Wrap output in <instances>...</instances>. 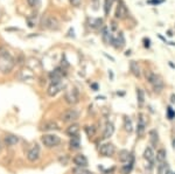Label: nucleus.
<instances>
[{
	"mask_svg": "<svg viewBox=\"0 0 175 174\" xmlns=\"http://www.w3.org/2000/svg\"><path fill=\"white\" fill-rule=\"evenodd\" d=\"M14 58L12 57L8 52L4 50L3 53H0V72L1 74H8L13 70L14 68Z\"/></svg>",
	"mask_w": 175,
	"mask_h": 174,
	"instance_id": "1",
	"label": "nucleus"
},
{
	"mask_svg": "<svg viewBox=\"0 0 175 174\" xmlns=\"http://www.w3.org/2000/svg\"><path fill=\"white\" fill-rule=\"evenodd\" d=\"M146 78H147V81L149 83L152 84L155 92H160L162 89H164V82H162V80L158 75H155L154 72L146 71Z\"/></svg>",
	"mask_w": 175,
	"mask_h": 174,
	"instance_id": "2",
	"label": "nucleus"
},
{
	"mask_svg": "<svg viewBox=\"0 0 175 174\" xmlns=\"http://www.w3.org/2000/svg\"><path fill=\"white\" fill-rule=\"evenodd\" d=\"M41 141L46 147L50 148V147L57 146L61 143V139H60V137L56 135V134H43L41 137Z\"/></svg>",
	"mask_w": 175,
	"mask_h": 174,
	"instance_id": "3",
	"label": "nucleus"
},
{
	"mask_svg": "<svg viewBox=\"0 0 175 174\" xmlns=\"http://www.w3.org/2000/svg\"><path fill=\"white\" fill-rule=\"evenodd\" d=\"M41 25H42V27L48 28V29H58L60 22H58V20H57L55 17L44 15V17L41 19Z\"/></svg>",
	"mask_w": 175,
	"mask_h": 174,
	"instance_id": "4",
	"label": "nucleus"
},
{
	"mask_svg": "<svg viewBox=\"0 0 175 174\" xmlns=\"http://www.w3.org/2000/svg\"><path fill=\"white\" fill-rule=\"evenodd\" d=\"M80 117V114L77 110L75 109H69V110H66L63 114L61 116V119L63 120L64 123H72L75 120H77Z\"/></svg>",
	"mask_w": 175,
	"mask_h": 174,
	"instance_id": "5",
	"label": "nucleus"
},
{
	"mask_svg": "<svg viewBox=\"0 0 175 174\" xmlns=\"http://www.w3.org/2000/svg\"><path fill=\"white\" fill-rule=\"evenodd\" d=\"M80 99V95L76 88H71L66 92V101L69 104H76Z\"/></svg>",
	"mask_w": 175,
	"mask_h": 174,
	"instance_id": "6",
	"label": "nucleus"
},
{
	"mask_svg": "<svg viewBox=\"0 0 175 174\" xmlns=\"http://www.w3.org/2000/svg\"><path fill=\"white\" fill-rule=\"evenodd\" d=\"M116 152V147L113 144L111 143H106V144H103L99 148V153H101L103 157H112Z\"/></svg>",
	"mask_w": 175,
	"mask_h": 174,
	"instance_id": "7",
	"label": "nucleus"
},
{
	"mask_svg": "<svg viewBox=\"0 0 175 174\" xmlns=\"http://www.w3.org/2000/svg\"><path fill=\"white\" fill-rule=\"evenodd\" d=\"M40 158V146L35 144L30 150L28 151L27 153V159L30 161V163H34V161H36L37 159Z\"/></svg>",
	"mask_w": 175,
	"mask_h": 174,
	"instance_id": "8",
	"label": "nucleus"
},
{
	"mask_svg": "<svg viewBox=\"0 0 175 174\" xmlns=\"http://www.w3.org/2000/svg\"><path fill=\"white\" fill-rule=\"evenodd\" d=\"M62 88H63V84H62V82H60V83H52L50 85H49L48 90H47V94H48V96L54 97V96H56L62 90Z\"/></svg>",
	"mask_w": 175,
	"mask_h": 174,
	"instance_id": "9",
	"label": "nucleus"
},
{
	"mask_svg": "<svg viewBox=\"0 0 175 174\" xmlns=\"http://www.w3.org/2000/svg\"><path fill=\"white\" fill-rule=\"evenodd\" d=\"M72 161H74V164L76 165L77 167H80V168L86 167L88 165H89V161H88V159H86V157L84 154H77V155H75L74 159H72Z\"/></svg>",
	"mask_w": 175,
	"mask_h": 174,
	"instance_id": "10",
	"label": "nucleus"
},
{
	"mask_svg": "<svg viewBox=\"0 0 175 174\" xmlns=\"http://www.w3.org/2000/svg\"><path fill=\"white\" fill-rule=\"evenodd\" d=\"M146 131V122L144 118V115L140 114L139 115V120H138V125H137V134L138 137H143L145 134Z\"/></svg>",
	"mask_w": 175,
	"mask_h": 174,
	"instance_id": "11",
	"label": "nucleus"
},
{
	"mask_svg": "<svg viewBox=\"0 0 175 174\" xmlns=\"http://www.w3.org/2000/svg\"><path fill=\"white\" fill-rule=\"evenodd\" d=\"M62 77H63V71L61 68H57L49 74V78H50L52 83H60Z\"/></svg>",
	"mask_w": 175,
	"mask_h": 174,
	"instance_id": "12",
	"label": "nucleus"
},
{
	"mask_svg": "<svg viewBox=\"0 0 175 174\" xmlns=\"http://www.w3.org/2000/svg\"><path fill=\"white\" fill-rule=\"evenodd\" d=\"M144 158L148 161V164L153 166L154 165V161H155V154L153 152V150L151 147H146L145 148V152H144Z\"/></svg>",
	"mask_w": 175,
	"mask_h": 174,
	"instance_id": "13",
	"label": "nucleus"
},
{
	"mask_svg": "<svg viewBox=\"0 0 175 174\" xmlns=\"http://www.w3.org/2000/svg\"><path fill=\"white\" fill-rule=\"evenodd\" d=\"M19 78L21 81H28V80H33L34 78V74L30 69H22L19 72Z\"/></svg>",
	"mask_w": 175,
	"mask_h": 174,
	"instance_id": "14",
	"label": "nucleus"
},
{
	"mask_svg": "<svg viewBox=\"0 0 175 174\" xmlns=\"http://www.w3.org/2000/svg\"><path fill=\"white\" fill-rule=\"evenodd\" d=\"M27 67H28V69H30L32 71H33V70L36 71V70H40V69H41V63H40L39 60H36V58L32 57V58H29L28 62H27Z\"/></svg>",
	"mask_w": 175,
	"mask_h": 174,
	"instance_id": "15",
	"label": "nucleus"
},
{
	"mask_svg": "<svg viewBox=\"0 0 175 174\" xmlns=\"http://www.w3.org/2000/svg\"><path fill=\"white\" fill-rule=\"evenodd\" d=\"M127 15V9L124 4H119L117 9H116V18L117 19H124Z\"/></svg>",
	"mask_w": 175,
	"mask_h": 174,
	"instance_id": "16",
	"label": "nucleus"
},
{
	"mask_svg": "<svg viewBox=\"0 0 175 174\" xmlns=\"http://www.w3.org/2000/svg\"><path fill=\"white\" fill-rule=\"evenodd\" d=\"M118 158H119V161H121V163H129V161H130L133 157H132V154H131L127 150H121V151L119 152Z\"/></svg>",
	"mask_w": 175,
	"mask_h": 174,
	"instance_id": "17",
	"label": "nucleus"
},
{
	"mask_svg": "<svg viewBox=\"0 0 175 174\" xmlns=\"http://www.w3.org/2000/svg\"><path fill=\"white\" fill-rule=\"evenodd\" d=\"M19 143V138L14 134H7L5 137V144L7 146H14Z\"/></svg>",
	"mask_w": 175,
	"mask_h": 174,
	"instance_id": "18",
	"label": "nucleus"
},
{
	"mask_svg": "<svg viewBox=\"0 0 175 174\" xmlns=\"http://www.w3.org/2000/svg\"><path fill=\"white\" fill-rule=\"evenodd\" d=\"M69 146L71 150H78L81 147V139L78 135H75V137H71L70 139V143H69Z\"/></svg>",
	"mask_w": 175,
	"mask_h": 174,
	"instance_id": "19",
	"label": "nucleus"
},
{
	"mask_svg": "<svg viewBox=\"0 0 175 174\" xmlns=\"http://www.w3.org/2000/svg\"><path fill=\"white\" fill-rule=\"evenodd\" d=\"M113 132H115V126H113V124H112V123H107L106 126H105V131H104V133H103V138H104V139L110 138V137L113 134Z\"/></svg>",
	"mask_w": 175,
	"mask_h": 174,
	"instance_id": "20",
	"label": "nucleus"
},
{
	"mask_svg": "<svg viewBox=\"0 0 175 174\" xmlns=\"http://www.w3.org/2000/svg\"><path fill=\"white\" fill-rule=\"evenodd\" d=\"M158 174H173L167 163H161L158 167Z\"/></svg>",
	"mask_w": 175,
	"mask_h": 174,
	"instance_id": "21",
	"label": "nucleus"
},
{
	"mask_svg": "<svg viewBox=\"0 0 175 174\" xmlns=\"http://www.w3.org/2000/svg\"><path fill=\"white\" fill-rule=\"evenodd\" d=\"M130 68H131L132 74H133V75H134L135 77H140V76H141V72H140L139 64L137 63L135 61H131V63H130Z\"/></svg>",
	"mask_w": 175,
	"mask_h": 174,
	"instance_id": "22",
	"label": "nucleus"
},
{
	"mask_svg": "<svg viewBox=\"0 0 175 174\" xmlns=\"http://www.w3.org/2000/svg\"><path fill=\"white\" fill-rule=\"evenodd\" d=\"M80 132V125L78 124H72L67 129V134L70 137H75V135H78Z\"/></svg>",
	"mask_w": 175,
	"mask_h": 174,
	"instance_id": "23",
	"label": "nucleus"
},
{
	"mask_svg": "<svg viewBox=\"0 0 175 174\" xmlns=\"http://www.w3.org/2000/svg\"><path fill=\"white\" fill-rule=\"evenodd\" d=\"M133 164H134V161H133V158L129 161V164L126 165H124L121 168H120V173L121 174H130L131 171L133 169Z\"/></svg>",
	"mask_w": 175,
	"mask_h": 174,
	"instance_id": "24",
	"label": "nucleus"
},
{
	"mask_svg": "<svg viewBox=\"0 0 175 174\" xmlns=\"http://www.w3.org/2000/svg\"><path fill=\"white\" fill-rule=\"evenodd\" d=\"M137 101H138L139 106H143L145 103V94L143 89H137Z\"/></svg>",
	"mask_w": 175,
	"mask_h": 174,
	"instance_id": "25",
	"label": "nucleus"
},
{
	"mask_svg": "<svg viewBox=\"0 0 175 174\" xmlns=\"http://www.w3.org/2000/svg\"><path fill=\"white\" fill-rule=\"evenodd\" d=\"M42 129L44 131H54V130H58V125L55 122H48L44 124Z\"/></svg>",
	"mask_w": 175,
	"mask_h": 174,
	"instance_id": "26",
	"label": "nucleus"
},
{
	"mask_svg": "<svg viewBox=\"0 0 175 174\" xmlns=\"http://www.w3.org/2000/svg\"><path fill=\"white\" fill-rule=\"evenodd\" d=\"M156 161L159 164H161V163H165L166 161V151L165 150H159L158 152H156Z\"/></svg>",
	"mask_w": 175,
	"mask_h": 174,
	"instance_id": "27",
	"label": "nucleus"
},
{
	"mask_svg": "<svg viewBox=\"0 0 175 174\" xmlns=\"http://www.w3.org/2000/svg\"><path fill=\"white\" fill-rule=\"evenodd\" d=\"M124 128L129 133H131L133 131V126H132V120L129 117H125L124 118Z\"/></svg>",
	"mask_w": 175,
	"mask_h": 174,
	"instance_id": "28",
	"label": "nucleus"
},
{
	"mask_svg": "<svg viewBox=\"0 0 175 174\" xmlns=\"http://www.w3.org/2000/svg\"><path fill=\"white\" fill-rule=\"evenodd\" d=\"M149 140H151V143L153 145H156L158 143V133L155 130H152L151 132H149Z\"/></svg>",
	"mask_w": 175,
	"mask_h": 174,
	"instance_id": "29",
	"label": "nucleus"
},
{
	"mask_svg": "<svg viewBox=\"0 0 175 174\" xmlns=\"http://www.w3.org/2000/svg\"><path fill=\"white\" fill-rule=\"evenodd\" d=\"M85 132L88 134V137H93L96 134V128L95 126H85Z\"/></svg>",
	"mask_w": 175,
	"mask_h": 174,
	"instance_id": "30",
	"label": "nucleus"
},
{
	"mask_svg": "<svg viewBox=\"0 0 175 174\" xmlns=\"http://www.w3.org/2000/svg\"><path fill=\"white\" fill-rule=\"evenodd\" d=\"M102 22H103L102 19H92V20H90V26L93 28H98L102 25Z\"/></svg>",
	"mask_w": 175,
	"mask_h": 174,
	"instance_id": "31",
	"label": "nucleus"
},
{
	"mask_svg": "<svg viewBox=\"0 0 175 174\" xmlns=\"http://www.w3.org/2000/svg\"><path fill=\"white\" fill-rule=\"evenodd\" d=\"M111 38H112V36L109 34L107 28H104V31H103V39H104V41L106 43H109V42H111Z\"/></svg>",
	"mask_w": 175,
	"mask_h": 174,
	"instance_id": "32",
	"label": "nucleus"
},
{
	"mask_svg": "<svg viewBox=\"0 0 175 174\" xmlns=\"http://www.w3.org/2000/svg\"><path fill=\"white\" fill-rule=\"evenodd\" d=\"M110 9H111V0H105V1H104V12H105V15L109 14Z\"/></svg>",
	"mask_w": 175,
	"mask_h": 174,
	"instance_id": "33",
	"label": "nucleus"
},
{
	"mask_svg": "<svg viewBox=\"0 0 175 174\" xmlns=\"http://www.w3.org/2000/svg\"><path fill=\"white\" fill-rule=\"evenodd\" d=\"M167 118L168 119H174L175 118V111L172 109V106L167 108Z\"/></svg>",
	"mask_w": 175,
	"mask_h": 174,
	"instance_id": "34",
	"label": "nucleus"
},
{
	"mask_svg": "<svg viewBox=\"0 0 175 174\" xmlns=\"http://www.w3.org/2000/svg\"><path fill=\"white\" fill-rule=\"evenodd\" d=\"M27 4L30 7H36L40 5V0H27Z\"/></svg>",
	"mask_w": 175,
	"mask_h": 174,
	"instance_id": "35",
	"label": "nucleus"
},
{
	"mask_svg": "<svg viewBox=\"0 0 175 174\" xmlns=\"http://www.w3.org/2000/svg\"><path fill=\"white\" fill-rule=\"evenodd\" d=\"M81 3H82V0H70V4L75 7H78L81 5Z\"/></svg>",
	"mask_w": 175,
	"mask_h": 174,
	"instance_id": "36",
	"label": "nucleus"
},
{
	"mask_svg": "<svg viewBox=\"0 0 175 174\" xmlns=\"http://www.w3.org/2000/svg\"><path fill=\"white\" fill-rule=\"evenodd\" d=\"M92 8L95 9V11H97L98 9V0H93V4H92Z\"/></svg>",
	"mask_w": 175,
	"mask_h": 174,
	"instance_id": "37",
	"label": "nucleus"
},
{
	"mask_svg": "<svg viewBox=\"0 0 175 174\" xmlns=\"http://www.w3.org/2000/svg\"><path fill=\"white\" fill-rule=\"evenodd\" d=\"M164 0H149V4H160V3H162Z\"/></svg>",
	"mask_w": 175,
	"mask_h": 174,
	"instance_id": "38",
	"label": "nucleus"
},
{
	"mask_svg": "<svg viewBox=\"0 0 175 174\" xmlns=\"http://www.w3.org/2000/svg\"><path fill=\"white\" fill-rule=\"evenodd\" d=\"M91 88L93 89V91H97V90H98V84L92 83V84H91Z\"/></svg>",
	"mask_w": 175,
	"mask_h": 174,
	"instance_id": "39",
	"label": "nucleus"
},
{
	"mask_svg": "<svg viewBox=\"0 0 175 174\" xmlns=\"http://www.w3.org/2000/svg\"><path fill=\"white\" fill-rule=\"evenodd\" d=\"M144 42H145V47H149V39H145Z\"/></svg>",
	"mask_w": 175,
	"mask_h": 174,
	"instance_id": "40",
	"label": "nucleus"
},
{
	"mask_svg": "<svg viewBox=\"0 0 175 174\" xmlns=\"http://www.w3.org/2000/svg\"><path fill=\"white\" fill-rule=\"evenodd\" d=\"M104 55H105V56H106V57H107V58H110V60H111V61H112V62H115V58H113V57H112V56H110V55H107V54H106V53H104Z\"/></svg>",
	"mask_w": 175,
	"mask_h": 174,
	"instance_id": "41",
	"label": "nucleus"
},
{
	"mask_svg": "<svg viewBox=\"0 0 175 174\" xmlns=\"http://www.w3.org/2000/svg\"><path fill=\"white\" fill-rule=\"evenodd\" d=\"M109 76L111 80H113V74H112V70H109Z\"/></svg>",
	"mask_w": 175,
	"mask_h": 174,
	"instance_id": "42",
	"label": "nucleus"
},
{
	"mask_svg": "<svg viewBox=\"0 0 175 174\" xmlns=\"http://www.w3.org/2000/svg\"><path fill=\"white\" fill-rule=\"evenodd\" d=\"M175 102V95H172V103Z\"/></svg>",
	"mask_w": 175,
	"mask_h": 174,
	"instance_id": "43",
	"label": "nucleus"
},
{
	"mask_svg": "<svg viewBox=\"0 0 175 174\" xmlns=\"http://www.w3.org/2000/svg\"><path fill=\"white\" fill-rule=\"evenodd\" d=\"M78 174H90V173L89 172H80Z\"/></svg>",
	"mask_w": 175,
	"mask_h": 174,
	"instance_id": "44",
	"label": "nucleus"
},
{
	"mask_svg": "<svg viewBox=\"0 0 175 174\" xmlns=\"http://www.w3.org/2000/svg\"><path fill=\"white\" fill-rule=\"evenodd\" d=\"M0 151H1V144H0Z\"/></svg>",
	"mask_w": 175,
	"mask_h": 174,
	"instance_id": "45",
	"label": "nucleus"
}]
</instances>
